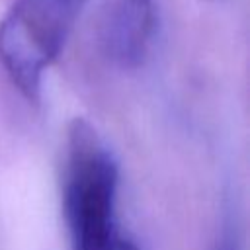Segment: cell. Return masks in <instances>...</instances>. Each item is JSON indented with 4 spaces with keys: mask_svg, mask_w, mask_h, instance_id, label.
<instances>
[{
    "mask_svg": "<svg viewBox=\"0 0 250 250\" xmlns=\"http://www.w3.org/2000/svg\"><path fill=\"white\" fill-rule=\"evenodd\" d=\"M117 162L82 117L66 131L62 207L70 250H111L115 242Z\"/></svg>",
    "mask_w": 250,
    "mask_h": 250,
    "instance_id": "obj_1",
    "label": "cell"
},
{
    "mask_svg": "<svg viewBox=\"0 0 250 250\" xmlns=\"http://www.w3.org/2000/svg\"><path fill=\"white\" fill-rule=\"evenodd\" d=\"M90 0H16L0 20V62L20 94L37 104L45 70L57 61Z\"/></svg>",
    "mask_w": 250,
    "mask_h": 250,
    "instance_id": "obj_2",
    "label": "cell"
},
{
    "mask_svg": "<svg viewBox=\"0 0 250 250\" xmlns=\"http://www.w3.org/2000/svg\"><path fill=\"white\" fill-rule=\"evenodd\" d=\"M158 31L154 0H115L100 25L104 55L119 68L133 70L145 64Z\"/></svg>",
    "mask_w": 250,
    "mask_h": 250,
    "instance_id": "obj_3",
    "label": "cell"
},
{
    "mask_svg": "<svg viewBox=\"0 0 250 250\" xmlns=\"http://www.w3.org/2000/svg\"><path fill=\"white\" fill-rule=\"evenodd\" d=\"M215 250H242L240 227H238V221H236V217L232 213H227L223 217Z\"/></svg>",
    "mask_w": 250,
    "mask_h": 250,
    "instance_id": "obj_4",
    "label": "cell"
},
{
    "mask_svg": "<svg viewBox=\"0 0 250 250\" xmlns=\"http://www.w3.org/2000/svg\"><path fill=\"white\" fill-rule=\"evenodd\" d=\"M111 250H139L131 240H121V238H115Z\"/></svg>",
    "mask_w": 250,
    "mask_h": 250,
    "instance_id": "obj_5",
    "label": "cell"
}]
</instances>
